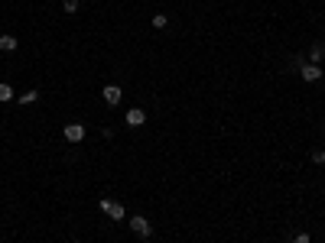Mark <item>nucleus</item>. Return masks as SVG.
<instances>
[{
  "mask_svg": "<svg viewBox=\"0 0 325 243\" xmlns=\"http://www.w3.org/2000/svg\"><path fill=\"white\" fill-rule=\"evenodd\" d=\"M101 211L108 214L111 221H124V217H127L124 204H120V201H111V198H104V201H101Z\"/></svg>",
  "mask_w": 325,
  "mask_h": 243,
  "instance_id": "nucleus-1",
  "label": "nucleus"
},
{
  "mask_svg": "<svg viewBox=\"0 0 325 243\" xmlns=\"http://www.w3.org/2000/svg\"><path fill=\"white\" fill-rule=\"evenodd\" d=\"M101 97H104V104H108V107H117L120 97H124V91H120V85H104Z\"/></svg>",
  "mask_w": 325,
  "mask_h": 243,
  "instance_id": "nucleus-2",
  "label": "nucleus"
},
{
  "mask_svg": "<svg viewBox=\"0 0 325 243\" xmlns=\"http://www.w3.org/2000/svg\"><path fill=\"white\" fill-rule=\"evenodd\" d=\"M130 230L137 233V237H150L153 227H150V221H146L143 214H137V217H130Z\"/></svg>",
  "mask_w": 325,
  "mask_h": 243,
  "instance_id": "nucleus-3",
  "label": "nucleus"
},
{
  "mask_svg": "<svg viewBox=\"0 0 325 243\" xmlns=\"http://www.w3.org/2000/svg\"><path fill=\"white\" fill-rule=\"evenodd\" d=\"M299 75H303V81H309V85H315V81H322V68L312 62H306L303 68H299Z\"/></svg>",
  "mask_w": 325,
  "mask_h": 243,
  "instance_id": "nucleus-4",
  "label": "nucleus"
},
{
  "mask_svg": "<svg viewBox=\"0 0 325 243\" xmlns=\"http://www.w3.org/2000/svg\"><path fill=\"white\" fill-rule=\"evenodd\" d=\"M62 137L68 139V143H81V139H85V127H81V123H68V127L62 130Z\"/></svg>",
  "mask_w": 325,
  "mask_h": 243,
  "instance_id": "nucleus-5",
  "label": "nucleus"
},
{
  "mask_svg": "<svg viewBox=\"0 0 325 243\" xmlns=\"http://www.w3.org/2000/svg\"><path fill=\"white\" fill-rule=\"evenodd\" d=\"M124 120H127V127H143V123H146V114H143L140 107H130Z\"/></svg>",
  "mask_w": 325,
  "mask_h": 243,
  "instance_id": "nucleus-6",
  "label": "nucleus"
},
{
  "mask_svg": "<svg viewBox=\"0 0 325 243\" xmlns=\"http://www.w3.org/2000/svg\"><path fill=\"white\" fill-rule=\"evenodd\" d=\"M0 49H3V52H16V49H20L16 36H7V32H3V36H0Z\"/></svg>",
  "mask_w": 325,
  "mask_h": 243,
  "instance_id": "nucleus-7",
  "label": "nucleus"
},
{
  "mask_svg": "<svg viewBox=\"0 0 325 243\" xmlns=\"http://www.w3.org/2000/svg\"><path fill=\"white\" fill-rule=\"evenodd\" d=\"M322 59H325V46H322V43H312V49H309V62L319 65Z\"/></svg>",
  "mask_w": 325,
  "mask_h": 243,
  "instance_id": "nucleus-8",
  "label": "nucleus"
},
{
  "mask_svg": "<svg viewBox=\"0 0 325 243\" xmlns=\"http://www.w3.org/2000/svg\"><path fill=\"white\" fill-rule=\"evenodd\" d=\"M13 97H16V94H13L10 85H0V101H3V104H7V101H13Z\"/></svg>",
  "mask_w": 325,
  "mask_h": 243,
  "instance_id": "nucleus-9",
  "label": "nucleus"
},
{
  "mask_svg": "<svg viewBox=\"0 0 325 243\" xmlns=\"http://www.w3.org/2000/svg\"><path fill=\"white\" fill-rule=\"evenodd\" d=\"M16 101H20V104H36V101H39V94H36V91H26V94H20Z\"/></svg>",
  "mask_w": 325,
  "mask_h": 243,
  "instance_id": "nucleus-10",
  "label": "nucleus"
},
{
  "mask_svg": "<svg viewBox=\"0 0 325 243\" xmlns=\"http://www.w3.org/2000/svg\"><path fill=\"white\" fill-rule=\"evenodd\" d=\"M153 26H156V30H162V26H166V23H169V20H166V16H162V13H156V16H153Z\"/></svg>",
  "mask_w": 325,
  "mask_h": 243,
  "instance_id": "nucleus-11",
  "label": "nucleus"
},
{
  "mask_svg": "<svg viewBox=\"0 0 325 243\" xmlns=\"http://www.w3.org/2000/svg\"><path fill=\"white\" fill-rule=\"evenodd\" d=\"M312 162H315V166H325V149H315V152H312Z\"/></svg>",
  "mask_w": 325,
  "mask_h": 243,
  "instance_id": "nucleus-12",
  "label": "nucleus"
},
{
  "mask_svg": "<svg viewBox=\"0 0 325 243\" xmlns=\"http://www.w3.org/2000/svg\"><path fill=\"white\" fill-rule=\"evenodd\" d=\"M62 7H65V13H75L78 10V0H65Z\"/></svg>",
  "mask_w": 325,
  "mask_h": 243,
  "instance_id": "nucleus-13",
  "label": "nucleus"
},
{
  "mask_svg": "<svg viewBox=\"0 0 325 243\" xmlns=\"http://www.w3.org/2000/svg\"><path fill=\"white\" fill-rule=\"evenodd\" d=\"M292 243H309V233H296V237H292Z\"/></svg>",
  "mask_w": 325,
  "mask_h": 243,
  "instance_id": "nucleus-14",
  "label": "nucleus"
}]
</instances>
